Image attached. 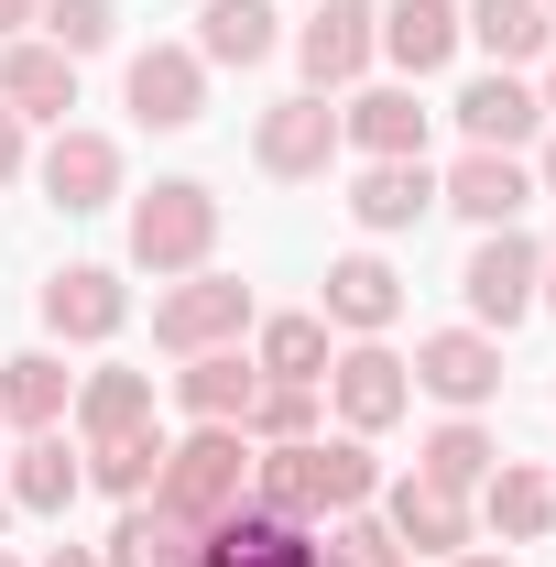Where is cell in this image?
I'll return each mask as SVG.
<instances>
[{"mask_svg":"<svg viewBox=\"0 0 556 567\" xmlns=\"http://www.w3.org/2000/svg\"><path fill=\"white\" fill-rule=\"evenodd\" d=\"M240 328H251V284L240 274H175L153 295V350H175V360L240 350Z\"/></svg>","mask_w":556,"mask_h":567,"instance_id":"6","label":"cell"},{"mask_svg":"<svg viewBox=\"0 0 556 567\" xmlns=\"http://www.w3.org/2000/svg\"><path fill=\"white\" fill-rule=\"evenodd\" d=\"M328 328H349V339H382L393 317H404V274L382 262V251H349V262H328V306H317Z\"/></svg>","mask_w":556,"mask_h":567,"instance_id":"23","label":"cell"},{"mask_svg":"<svg viewBox=\"0 0 556 567\" xmlns=\"http://www.w3.org/2000/svg\"><path fill=\"white\" fill-rule=\"evenodd\" d=\"M436 567H513V557H491V546H459V557H436Z\"/></svg>","mask_w":556,"mask_h":567,"instance_id":"38","label":"cell"},{"mask_svg":"<svg viewBox=\"0 0 556 567\" xmlns=\"http://www.w3.org/2000/svg\"><path fill=\"white\" fill-rule=\"evenodd\" d=\"M339 153H349V142H339V110H328L317 87H295V99H274V110L251 121V164H262L274 186H317Z\"/></svg>","mask_w":556,"mask_h":567,"instance_id":"7","label":"cell"},{"mask_svg":"<svg viewBox=\"0 0 556 567\" xmlns=\"http://www.w3.org/2000/svg\"><path fill=\"white\" fill-rule=\"evenodd\" d=\"M274 44H284V11H274V0H208V11H197V66H208V76L218 66L251 76Z\"/></svg>","mask_w":556,"mask_h":567,"instance_id":"27","label":"cell"},{"mask_svg":"<svg viewBox=\"0 0 556 567\" xmlns=\"http://www.w3.org/2000/svg\"><path fill=\"white\" fill-rule=\"evenodd\" d=\"M0 492H11V513H66V502L87 492V458H76V436H66V425L22 436V447H11V470H0Z\"/></svg>","mask_w":556,"mask_h":567,"instance_id":"21","label":"cell"},{"mask_svg":"<svg viewBox=\"0 0 556 567\" xmlns=\"http://www.w3.org/2000/svg\"><path fill=\"white\" fill-rule=\"evenodd\" d=\"M44 567H99V546H55V557H44Z\"/></svg>","mask_w":556,"mask_h":567,"instance_id":"40","label":"cell"},{"mask_svg":"<svg viewBox=\"0 0 556 567\" xmlns=\"http://www.w3.org/2000/svg\"><path fill=\"white\" fill-rule=\"evenodd\" d=\"M447 121L470 132V153H524V142L546 132V99H535V76L491 66V76H470V87L447 99Z\"/></svg>","mask_w":556,"mask_h":567,"instance_id":"13","label":"cell"},{"mask_svg":"<svg viewBox=\"0 0 556 567\" xmlns=\"http://www.w3.org/2000/svg\"><path fill=\"white\" fill-rule=\"evenodd\" d=\"M33 186H44V208H66V218L121 208V142H110V132H76V121H55V142L33 153Z\"/></svg>","mask_w":556,"mask_h":567,"instance_id":"9","label":"cell"},{"mask_svg":"<svg viewBox=\"0 0 556 567\" xmlns=\"http://www.w3.org/2000/svg\"><path fill=\"white\" fill-rule=\"evenodd\" d=\"M33 22H44V44H55V55H99V44L121 33V0H44Z\"/></svg>","mask_w":556,"mask_h":567,"instance_id":"35","label":"cell"},{"mask_svg":"<svg viewBox=\"0 0 556 567\" xmlns=\"http://www.w3.org/2000/svg\"><path fill=\"white\" fill-rule=\"evenodd\" d=\"M121 328H132V284L110 274V262L44 274V339H55V350H99V339H121Z\"/></svg>","mask_w":556,"mask_h":567,"instance_id":"11","label":"cell"},{"mask_svg":"<svg viewBox=\"0 0 556 567\" xmlns=\"http://www.w3.org/2000/svg\"><path fill=\"white\" fill-rule=\"evenodd\" d=\"M218 218H229V208H218L208 175H153V186L132 197V262L153 284H164V274H208Z\"/></svg>","mask_w":556,"mask_h":567,"instance_id":"2","label":"cell"},{"mask_svg":"<svg viewBox=\"0 0 556 567\" xmlns=\"http://www.w3.org/2000/svg\"><path fill=\"white\" fill-rule=\"evenodd\" d=\"M295 66L317 99H339L360 76L382 66V0H306V22H295Z\"/></svg>","mask_w":556,"mask_h":567,"instance_id":"5","label":"cell"},{"mask_svg":"<svg viewBox=\"0 0 556 567\" xmlns=\"http://www.w3.org/2000/svg\"><path fill=\"white\" fill-rule=\"evenodd\" d=\"M382 492L371 436H295V447H251V513L274 524H339Z\"/></svg>","mask_w":556,"mask_h":567,"instance_id":"1","label":"cell"},{"mask_svg":"<svg viewBox=\"0 0 556 567\" xmlns=\"http://www.w3.org/2000/svg\"><path fill=\"white\" fill-rule=\"evenodd\" d=\"M197 567H328V546H317V524H274V513L240 502L229 524H208Z\"/></svg>","mask_w":556,"mask_h":567,"instance_id":"17","label":"cell"},{"mask_svg":"<svg viewBox=\"0 0 556 567\" xmlns=\"http://www.w3.org/2000/svg\"><path fill=\"white\" fill-rule=\"evenodd\" d=\"M0 458H11V425H0Z\"/></svg>","mask_w":556,"mask_h":567,"instance_id":"44","label":"cell"},{"mask_svg":"<svg viewBox=\"0 0 556 567\" xmlns=\"http://www.w3.org/2000/svg\"><path fill=\"white\" fill-rule=\"evenodd\" d=\"M349 218H360L371 240L436 218V164H425V153H404V164H360V175H349Z\"/></svg>","mask_w":556,"mask_h":567,"instance_id":"19","label":"cell"},{"mask_svg":"<svg viewBox=\"0 0 556 567\" xmlns=\"http://www.w3.org/2000/svg\"><path fill=\"white\" fill-rule=\"evenodd\" d=\"M197 546H208V535H197L175 502H153V492H142V502H121V524H110L99 567H197Z\"/></svg>","mask_w":556,"mask_h":567,"instance_id":"24","label":"cell"},{"mask_svg":"<svg viewBox=\"0 0 556 567\" xmlns=\"http://www.w3.org/2000/svg\"><path fill=\"white\" fill-rule=\"evenodd\" d=\"M535 306H556V240H546V284H535Z\"/></svg>","mask_w":556,"mask_h":567,"instance_id":"41","label":"cell"},{"mask_svg":"<svg viewBox=\"0 0 556 567\" xmlns=\"http://www.w3.org/2000/svg\"><path fill=\"white\" fill-rule=\"evenodd\" d=\"M33 11H44V0H0V33H22V22H33Z\"/></svg>","mask_w":556,"mask_h":567,"instance_id":"39","label":"cell"},{"mask_svg":"<svg viewBox=\"0 0 556 567\" xmlns=\"http://www.w3.org/2000/svg\"><path fill=\"white\" fill-rule=\"evenodd\" d=\"M459 44H481L491 66H546V44H556V11L546 0H459Z\"/></svg>","mask_w":556,"mask_h":567,"instance_id":"20","label":"cell"},{"mask_svg":"<svg viewBox=\"0 0 556 567\" xmlns=\"http://www.w3.org/2000/svg\"><path fill=\"white\" fill-rule=\"evenodd\" d=\"M382 524H393V546H404V557H459V546L481 535V513H470L459 492H436V481H415V470H404V481H382Z\"/></svg>","mask_w":556,"mask_h":567,"instance_id":"16","label":"cell"},{"mask_svg":"<svg viewBox=\"0 0 556 567\" xmlns=\"http://www.w3.org/2000/svg\"><path fill=\"white\" fill-rule=\"evenodd\" d=\"M0 567H22V557H0Z\"/></svg>","mask_w":556,"mask_h":567,"instance_id":"45","label":"cell"},{"mask_svg":"<svg viewBox=\"0 0 556 567\" xmlns=\"http://www.w3.org/2000/svg\"><path fill=\"white\" fill-rule=\"evenodd\" d=\"M491 470H502V436H491L481 415H447V425L415 447V481H436V492H459V502L481 492Z\"/></svg>","mask_w":556,"mask_h":567,"instance_id":"30","label":"cell"},{"mask_svg":"<svg viewBox=\"0 0 556 567\" xmlns=\"http://www.w3.org/2000/svg\"><path fill=\"white\" fill-rule=\"evenodd\" d=\"M328 317H251V371L262 382H328Z\"/></svg>","mask_w":556,"mask_h":567,"instance_id":"31","label":"cell"},{"mask_svg":"<svg viewBox=\"0 0 556 567\" xmlns=\"http://www.w3.org/2000/svg\"><path fill=\"white\" fill-rule=\"evenodd\" d=\"M0 535H11V492H0Z\"/></svg>","mask_w":556,"mask_h":567,"instance_id":"43","label":"cell"},{"mask_svg":"<svg viewBox=\"0 0 556 567\" xmlns=\"http://www.w3.org/2000/svg\"><path fill=\"white\" fill-rule=\"evenodd\" d=\"M436 208H459L470 229H513V218L535 208V164L524 153H459L436 175Z\"/></svg>","mask_w":556,"mask_h":567,"instance_id":"14","label":"cell"},{"mask_svg":"<svg viewBox=\"0 0 556 567\" xmlns=\"http://www.w3.org/2000/svg\"><path fill=\"white\" fill-rule=\"evenodd\" d=\"M66 425H76V447H99V436H132V425H153V371H76V404H66Z\"/></svg>","mask_w":556,"mask_h":567,"instance_id":"28","label":"cell"},{"mask_svg":"<svg viewBox=\"0 0 556 567\" xmlns=\"http://www.w3.org/2000/svg\"><path fill=\"white\" fill-rule=\"evenodd\" d=\"M382 66L393 76H447L459 66V0H382Z\"/></svg>","mask_w":556,"mask_h":567,"instance_id":"18","label":"cell"},{"mask_svg":"<svg viewBox=\"0 0 556 567\" xmlns=\"http://www.w3.org/2000/svg\"><path fill=\"white\" fill-rule=\"evenodd\" d=\"M317 393H328V382H262L251 415H240V436H251V447H295V436H317Z\"/></svg>","mask_w":556,"mask_h":567,"instance_id":"33","label":"cell"},{"mask_svg":"<svg viewBox=\"0 0 556 567\" xmlns=\"http://www.w3.org/2000/svg\"><path fill=\"white\" fill-rule=\"evenodd\" d=\"M425 121H436V110L415 99V76H393V87H349L339 142L360 164H404V153H425Z\"/></svg>","mask_w":556,"mask_h":567,"instance_id":"15","label":"cell"},{"mask_svg":"<svg viewBox=\"0 0 556 567\" xmlns=\"http://www.w3.org/2000/svg\"><path fill=\"white\" fill-rule=\"evenodd\" d=\"M22 175H33V121L0 110V186H22Z\"/></svg>","mask_w":556,"mask_h":567,"instance_id":"36","label":"cell"},{"mask_svg":"<svg viewBox=\"0 0 556 567\" xmlns=\"http://www.w3.org/2000/svg\"><path fill=\"white\" fill-rule=\"evenodd\" d=\"M470 513H481L502 546H546V535H556V481H546V470H524V458H502L481 492H470Z\"/></svg>","mask_w":556,"mask_h":567,"instance_id":"25","label":"cell"},{"mask_svg":"<svg viewBox=\"0 0 556 567\" xmlns=\"http://www.w3.org/2000/svg\"><path fill=\"white\" fill-rule=\"evenodd\" d=\"M535 99H546V121H556V44H546V87H535Z\"/></svg>","mask_w":556,"mask_h":567,"instance_id":"42","label":"cell"},{"mask_svg":"<svg viewBox=\"0 0 556 567\" xmlns=\"http://www.w3.org/2000/svg\"><path fill=\"white\" fill-rule=\"evenodd\" d=\"M535 142H546V153H535V197H556V121H546Z\"/></svg>","mask_w":556,"mask_h":567,"instance_id":"37","label":"cell"},{"mask_svg":"<svg viewBox=\"0 0 556 567\" xmlns=\"http://www.w3.org/2000/svg\"><path fill=\"white\" fill-rule=\"evenodd\" d=\"M164 425H132V436H99V447H76L87 458V492H110V502H142L153 481H164Z\"/></svg>","mask_w":556,"mask_h":567,"instance_id":"32","label":"cell"},{"mask_svg":"<svg viewBox=\"0 0 556 567\" xmlns=\"http://www.w3.org/2000/svg\"><path fill=\"white\" fill-rule=\"evenodd\" d=\"M415 393H436L447 415H481L491 393H502V339L491 328H436V339H415Z\"/></svg>","mask_w":556,"mask_h":567,"instance_id":"12","label":"cell"},{"mask_svg":"<svg viewBox=\"0 0 556 567\" xmlns=\"http://www.w3.org/2000/svg\"><path fill=\"white\" fill-rule=\"evenodd\" d=\"M546 11H556V0H546Z\"/></svg>","mask_w":556,"mask_h":567,"instance_id":"46","label":"cell"},{"mask_svg":"<svg viewBox=\"0 0 556 567\" xmlns=\"http://www.w3.org/2000/svg\"><path fill=\"white\" fill-rule=\"evenodd\" d=\"M66 404H76L66 350H22V360H0V425H11V436H44V425H66Z\"/></svg>","mask_w":556,"mask_h":567,"instance_id":"26","label":"cell"},{"mask_svg":"<svg viewBox=\"0 0 556 567\" xmlns=\"http://www.w3.org/2000/svg\"><path fill=\"white\" fill-rule=\"evenodd\" d=\"M317 546H328V567H415L404 546H393V524H382L371 502H360V513H339V524H328Z\"/></svg>","mask_w":556,"mask_h":567,"instance_id":"34","label":"cell"},{"mask_svg":"<svg viewBox=\"0 0 556 567\" xmlns=\"http://www.w3.org/2000/svg\"><path fill=\"white\" fill-rule=\"evenodd\" d=\"M0 110L66 121V110H76V55H55L44 33H11V44H0Z\"/></svg>","mask_w":556,"mask_h":567,"instance_id":"22","label":"cell"},{"mask_svg":"<svg viewBox=\"0 0 556 567\" xmlns=\"http://www.w3.org/2000/svg\"><path fill=\"white\" fill-rule=\"evenodd\" d=\"M328 404H339L349 436H382V425L415 415V371H404V350H382V339H349L339 360H328Z\"/></svg>","mask_w":556,"mask_h":567,"instance_id":"8","label":"cell"},{"mask_svg":"<svg viewBox=\"0 0 556 567\" xmlns=\"http://www.w3.org/2000/svg\"><path fill=\"white\" fill-rule=\"evenodd\" d=\"M251 393H262L251 350H197L186 371H175V404H186L197 425H240V415H251Z\"/></svg>","mask_w":556,"mask_h":567,"instance_id":"29","label":"cell"},{"mask_svg":"<svg viewBox=\"0 0 556 567\" xmlns=\"http://www.w3.org/2000/svg\"><path fill=\"white\" fill-rule=\"evenodd\" d=\"M153 502H175L197 535H208V524H229V513L251 502V436H240V425H186V436L164 447Z\"/></svg>","mask_w":556,"mask_h":567,"instance_id":"3","label":"cell"},{"mask_svg":"<svg viewBox=\"0 0 556 567\" xmlns=\"http://www.w3.org/2000/svg\"><path fill=\"white\" fill-rule=\"evenodd\" d=\"M121 99H132L142 132H197V121H208V66H197V44H142L132 66H121Z\"/></svg>","mask_w":556,"mask_h":567,"instance_id":"10","label":"cell"},{"mask_svg":"<svg viewBox=\"0 0 556 567\" xmlns=\"http://www.w3.org/2000/svg\"><path fill=\"white\" fill-rule=\"evenodd\" d=\"M535 284H546V240H524V229H481L470 262H459L470 328H491V339H513V328L535 317Z\"/></svg>","mask_w":556,"mask_h":567,"instance_id":"4","label":"cell"}]
</instances>
